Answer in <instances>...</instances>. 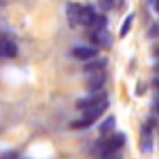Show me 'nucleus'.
Instances as JSON below:
<instances>
[{
    "mask_svg": "<svg viewBox=\"0 0 159 159\" xmlns=\"http://www.w3.org/2000/svg\"><path fill=\"white\" fill-rule=\"evenodd\" d=\"M70 55H72L74 60L87 61V60H91V57L98 55V49H96V47H87V45H79V47H74V49L70 51Z\"/></svg>",
    "mask_w": 159,
    "mask_h": 159,
    "instance_id": "obj_6",
    "label": "nucleus"
},
{
    "mask_svg": "<svg viewBox=\"0 0 159 159\" xmlns=\"http://www.w3.org/2000/svg\"><path fill=\"white\" fill-rule=\"evenodd\" d=\"M17 55V45L11 38H0V57H15Z\"/></svg>",
    "mask_w": 159,
    "mask_h": 159,
    "instance_id": "obj_8",
    "label": "nucleus"
},
{
    "mask_svg": "<svg viewBox=\"0 0 159 159\" xmlns=\"http://www.w3.org/2000/svg\"><path fill=\"white\" fill-rule=\"evenodd\" d=\"M153 85H155V87H157V89H159V70H157V74L153 76Z\"/></svg>",
    "mask_w": 159,
    "mask_h": 159,
    "instance_id": "obj_15",
    "label": "nucleus"
},
{
    "mask_svg": "<svg viewBox=\"0 0 159 159\" xmlns=\"http://www.w3.org/2000/svg\"><path fill=\"white\" fill-rule=\"evenodd\" d=\"M153 9H155V11H159V0H153Z\"/></svg>",
    "mask_w": 159,
    "mask_h": 159,
    "instance_id": "obj_17",
    "label": "nucleus"
},
{
    "mask_svg": "<svg viewBox=\"0 0 159 159\" xmlns=\"http://www.w3.org/2000/svg\"><path fill=\"white\" fill-rule=\"evenodd\" d=\"M79 9H81V4H76V2H68V7H66V13H68V19H70V25H76Z\"/></svg>",
    "mask_w": 159,
    "mask_h": 159,
    "instance_id": "obj_11",
    "label": "nucleus"
},
{
    "mask_svg": "<svg viewBox=\"0 0 159 159\" xmlns=\"http://www.w3.org/2000/svg\"><path fill=\"white\" fill-rule=\"evenodd\" d=\"M91 43L96 45V49H106V47H110V43H112V36L108 34V30L106 28H102V30H93L91 32Z\"/></svg>",
    "mask_w": 159,
    "mask_h": 159,
    "instance_id": "obj_3",
    "label": "nucleus"
},
{
    "mask_svg": "<svg viewBox=\"0 0 159 159\" xmlns=\"http://www.w3.org/2000/svg\"><path fill=\"white\" fill-rule=\"evenodd\" d=\"M132 24H134V13H129V15L125 17V24H123V28H121V36H127V32H129Z\"/></svg>",
    "mask_w": 159,
    "mask_h": 159,
    "instance_id": "obj_13",
    "label": "nucleus"
},
{
    "mask_svg": "<svg viewBox=\"0 0 159 159\" xmlns=\"http://www.w3.org/2000/svg\"><path fill=\"white\" fill-rule=\"evenodd\" d=\"M89 28H91V32H93V30H102V28H106V17H104V15H96Z\"/></svg>",
    "mask_w": 159,
    "mask_h": 159,
    "instance_id": "obj_12",
    "label": "nucleus"
},
{
    "mask_svg": "<svg viewBox=\"0 0 159 159\" xmlns=\"http://www.w3.org/2000/svg\"><path fill=\"white\" fill-rule=\"evenodd\" d=\"M100 100H106V93L104 91H91L89 96H85V98H81V100H76V108L79 110H85L89 108V106H93V104H98Z\"/></svg>",
    "mask_w": 159,
    "mask_h": 159,
    "instance_id": "obj_4",
    "label": "nucleus"
},
{
    "mask_svg": "<svg viewBox=\"0 0 159 159\" xmlns=\"http://www.w3.org/2000/svg\"><path fill=\"white\" fill-rule=\"evenodd\" d=\"M85 76H87V89H89V91H98V89H102V85L106 83V74H104V70L85 74Z\"/></svg>",
    "mask_w": 159,
    "mask_h": 159,
    "instance_id": "obj_7",
    "label": "nucleus"
},
{
    "mask_svg": "<svg viewBox=\"0 0 159 159\" xmlns=\"http://www.w3.org/2000/svg\"><path fill=\"white\" fill-rule=\"evenodd\" d=\"M98 4H100V9L104 13H108L112 7H115V0H98Z\"/></svg>",
    "mask_w": 159,
    "mask_h": 159,
    "instance_id": "obj_14",
    "label": "nucleus"
},
{
    "mask_svg": "<svg viewBox=\"0 0 159 159\" xmlns=\"http://www.w3.org/2000/svg\"><path fill=\"white\" fill-rule=\"evenodd\" d=\"M104 159H121L117 153H110V155H104Z\"/></svg>",
    "mask_w": 159,
    "mask_h": 159,
    "instance_id": "obj_16",
    "label": "nucleus"
},
{
    "mask_svg": "<svg viewBox=\"0 0 159 159\" xmlns=\"http://www.w3.org/2000/svg\"><path fill=\"white\" fill-rule=\"evenodd\" d=\"M112 129H115V117H106L104 121L100 123V136L112 134Z\"/></svg>",
    "mask_w": 159,
    "mask_h": 159,
    "instance_id": "obj_10",
    "label": "nucleus"
},
{
    "mask_svg": "<svg viewBox=\"0 0 159 159\" xmlns=\"http://www.w3.org/2000/svg\"><path fill=\"white\" fill-rule=\"evenodd\" d=\"M108 108V100H100L98 104H93V106H89V108L83 110V117L81 119H76V121L70 123V127L72 129H85L89 125H93L96 119H100V115H104Z\"/></svg>",
    "mask_w": 159,
    "mask_h": 159,
    "instance_id": "obj_1",
    "label": "nucleus"
},
{
    "mask_svg": "<svg viewBox=\"0 0 159 159\" xmlns=\"http://www.w3.org/2000/svg\"><path fill=\"white\" fill-rule=\"evenodd\" d=\"M123 144H125V136L123 134H112V136L108 134V136H104V140H100L98 151L104 157V155H110V153H117Z\"/></svg>",
    "mask_w": 159,
    "mask_h": 159,
    "instance_id": "obj_2",
    "label": "nucleus"
},
{
    "mask_svg": "<svg viewBox=\"0 0 159 159\" xmlns=\"http://www.w3.org/2000/svg\"><path fill=\"white\" fill-rule=\"evenodd\" d=\"M155 108H157V110H159V98H157V100H155Z\"/></svg>",
    "mask_w": 159,
    "mask_h": 159,
    "instance_id": "obj_18",
    "label": "nucleus"
},
{
    "mask_svg": "<svg viewBox=\"0 0 159 159\" xmlns=\"http://www.w3.org/2000/svg\"><path fill=\"white\" fill-rule=\"evenodd\" d=\"M104 66H106V57H91V60H87V61H85V68H83V72H85V74L100 72V70H104Z\"/></svg>",
    "mask_w": 159,
    "mask_h": 159,
    "instance_id": "obj_9",
    "label": "nucleus"
},
{
    "mask_svg": "<svg viewBox=\"0 0 159 159\" xmlns=\"http://www.w3.org/2000/svg\"><path fill=\"white\" fill-rule=\"evenodd\" d=\"M93 17H96L93 7H89V4H81V9H79V17H76V25L89 28L91 21H93Z\"/></svg>",
    "mask_w": 159,
    "mask_h": 159,
    "instance_id": "obj_5",
    "label": "nucleus"
}]
</instances>
